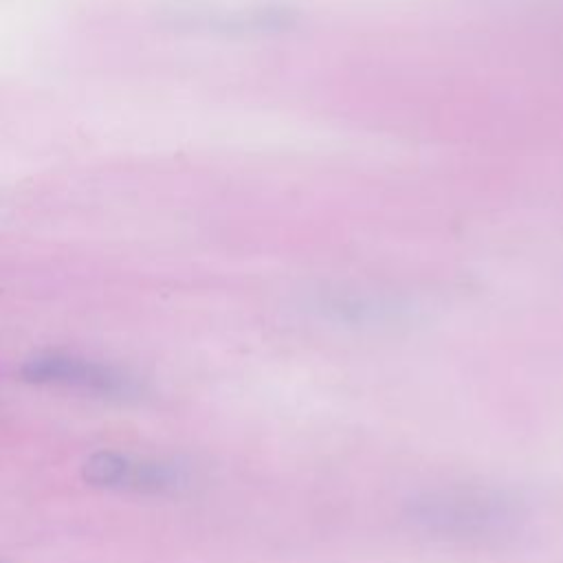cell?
Returning a JSON list of instances; mask_svg holds the SVG:
<instances>
[{
  "mask_svg": "<svg viewBox=\"0 0 563 563\" xmlns=\"http://www.w3.org/2000/svg\"><path fill=\"white\" fill-rule=\"evenodd\" d=\"M22 374L29 380L35 383H59L70 387H81L90 391H119L123 387V380L119 374H114L110 367H103L92 361L75 358V356H37L31 358Z\"/></svg>",
  "mask_w": 563,
  "mask_h": 563,
  "instance_id": "6da1fadb",
  "label": "cell"
},
{
  "mask_svg": "<svg viewBox=\"0 0 563 563\" xmlns=\"http://www.w3.org/2000/svg\"><path fill=\"white\" fill-rule=\"evenodd\" d=\"M86 477L97 484L114 486V484H147L150 482V468L145 466H132L125 457L112 455V453H101L95 455L86 464Z\"/></svg>",
  "mask_w": 563,
  "mask_h": 563,
  "instance_id": "7a4b0ae2",
  "label": "cell"
}]
</instances>
